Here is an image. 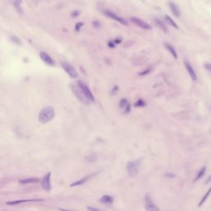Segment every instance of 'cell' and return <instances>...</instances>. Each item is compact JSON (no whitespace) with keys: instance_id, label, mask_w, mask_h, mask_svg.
<instances>
[{"instance_id":"1","label":"cell","mask_w":211,"mask_h":211,"mask_svg":"<svg viewBox=\"0 0 211 211\" xmlns=\"http://www.w3.org/2000/svg\"><path fill=\"white\" fill-rule=\"evenodd\" d=\"M54 116H55L54 109L52 107L48 106V107L43 108L41 111L39 116H38V119L41 123L46 124L51 120H53L54 118Z\"/></svg>"},{"instance_id":"2","label":"cell","mask_w":211,"mask_h":211,"mask_svg":"<svg viewBox=\"0 0 211 211\" xmlns=\"http://www.w3.org/2000/svg\"><path fill=\"white\" fill-rule=\"evenodd\" d=\"M72 90H73V92H74V94L76 96V97L79 100V101H81L83 103L86 104V105H88V104L90 103V100L88 99L87 97V96L84 94V92H83V90L79 87V86H73L72 87Z\"/></svg>"},{"instance_id":"3","label":"cell","mask_w":211,"mask_h":211,"mask_svg":"<svg viewBox=\"0 0 211 211\" xmlns=\"http://www.w3.org/2000/svg\"><path fill=\"white\" fill-rule=\"evenodd\" d=\"M126 168L129 177H134L139 172V164L137 162L129 161L127 163Z\"/></svg>"},{"instance_id":"4","label":"cell","mask_w":211,"mask_h":211,"mask_svg":"<svg viewBox=\"0 0 211 211\" xmlns=\"http://www.w3.org/2000/svg\"><path fill=\"white\" fill-rule=\"evenodd\" d=\"M62 65V68L64 69V71L66 72L70 76L71 78L73 79H75L78 77V73H77V70L75 69V68L73 65H71L68 62H62L61 64Z\"/></svg>"},{"instance_id":"5","label":"cell","mask_w":211,"mask_h":211,"mask_svg":"<svg viewBox=\"0 0 211 211\" xmlns=\"http://www.w3.org/2000/svg\"><path fill=\"white\" fill-rule=\"evenodd\" d=\"M104 14H105V15H107L108 17H110V18L113 19V20H116V21H119V22H120V23H121L122 25L128 26V22H127V21H126V20H124V18H122V17L117 16L116 13H112V11L106 10V11H104Z\"/></svg>"},{"instance_id":"6","label":"cell","mask_w":211,"mask_h":211,"mask_svg":"<svg viewBox=\"0 0 211 211\" xmlns=\"http://www.w3.org/2000/svg\"><path fill=\"white\" fill-rule=\"evenodd\" d=\"M78 85L79 86V87L83 90V92H84V94L87 96V97L88 99L90 100V101H92V102H94L95 99H94V96L92 95V92H91V90L88 88L87 85L85 84L84 83H83L82 81H79L78 82Z\"/></svg>"},{"instance_id":"7","label":"cell","mask_w":211,"mask_h":211,"mask_svg":"<svg viewBox=\"0 0 211 211\" xmlns=\"http://www.w3.org/2000/svg\"><path fill=\"white\" fill-rule=\"evenodd\" d=\"M131 21L135 24V25L139 26V27L141 28H143V29H145V30H150L152 27H151V26L148 24L147 22H145L144 21H143L142 19L140 18H138V17H131Z\"/></svg>"},{"instance_id":"8","label":"cell","mask_w":211,"mask_h":211,"mask_svg":"<svg viewBox=\"0 0 211 211\" xmlns=\"http://www.w3.org/2000/svg\"><path fill=\"white\" fill-rule=\"evenodd\" d=\"M50 176H51V172H48L44 176V177L42 179L41 182V186L42 188L46 191H50Z\"/></svg>"},{"instance_id":"9","label":"cell","mask_w":211,"mask_h":211,"mask_svg":"<svg viewBox=\"0 0 211 211\" xmlns=\"http://www.w3.org/2000/svg\"><path fill=\"white\" fill-rule=\"evenodd\" d=\"M145 209L147 210H158L159 209L156 206V205L153 202L152 199L150 198L149 195L145 196Z\"/></svg>"},{"instance_id":"10","label":"cell","mask_w":211,"mask_h":211,"mask_svg":"<svg viewBox=\"0 0 211 211\" xmlns=\"http://www.w3.org/2000/svg\"><path fill=\"white\" fill-rule=\"evenodd\" d=\"M40 56H41V58L42 60L46 63V64H48V65H50V66H53V65H54L55 63H54V59L51 58L47 53L44 52V51H42V52L40 53Z\"/></svg>"},{"instance_id":"11","label":"cell","mask_w":211,"mask_h":211,"mask_svg":"<svg viewBox=\"0 0 211 211\" xmlns=\"http://www.w3.org/2000/svg\"><path fill=\"white\" fill-rule=\"evenodd\" d=\"M97 173H94V174H90V175H88V176H87V177L82 178L81 180H79V181H77V182L72 183V184L70 185V186H81V185L84 184L85 182H87L88 180H90V179H91V177H94L95 175H97Z\"/></svg>"},{"instance_id":"12","label":"cell","mask_w":211,"mask_h":211,"mask_svg":"<svg viewBox=\"0 0 211 211\" xmlns=\"http://www.w3.org/2000/svg\"><path fill=\"white\" fill-rule=\"evenodd\" d=\"M185 66H186V70L188 72V74L190 75L191 79H192L193 81H196V80H197V76H196V74H195V70L193 69L192 66H191L188 62H185Z\"/></svg>"},{"instance_id":"13","label":"cell","mask_w":211,"mask_h":211,"mask_svg":"<svg viewBox=\"0 0 211 211\" xmlns=\"http://www.w3.org/2000/svg\"><path fill=\"white\" fill-rule=\"evenodd\" d=\"M169 7L171 10H172V13L174 14V16L177 17H179L181 16V12H180V9L179 8L177 7V5L176 4H174L172 2H170L169 3Z\"/></svg>"},{"instance_id":"14","label":"cell","mask_w":211,"mask_h":211,"mask_svg":"<svg viewBox=\"0 0 211 211\" xmlns=\"http://www.w3.org/2000/svg\"><path fill=\"white\" fill-rule=\"evenodd\" d=\"M100 202L105 204V205H111L114 202V200L112 198V196L110 195H103L102 198L100 199Z\"/></svg>"},{"instance_id":"15","label":"cell","mask_w":211,"mask_h":211,"mask_svg":"<svg viewBox=\"0 0 211 211\" xmlns=\"http://www.w3.org/2000/svg\"><path fill=\"white\" fill-rule=\"evenodd\" d=\"M21 2L22 0H13V6L20 15L23 14V10L21 9Z\"/></svg>"},{"instance_id":"16","label":"cell","mask_w":211,"mask_h":211,"mask_svg":"<svg viewBox=\"0 0 211 211\" xmlns=\"http://www.w3.org/2000/svg\"><path fill=\"white\" fill-rule=\"evenodd\" d=\"M21 184L26 185V184H31V183H37L39 182V179L37 177H29L25 178V179H21L19 181Z\"/></svg>"},{"instance_id":"17","label":"cell","mask_w":211,"mask_h":211,"mask_svg":"<svg viewBox=\"0 0 211 211\" xmlns=\"http://www.w3.org/2000/svg\"><path fill=\"white\" fill-rule=\"evenodd\" d=\"M33 201H42V200H16V201H10V202L7 203V205H18V204H21V203H26V202H33Z\"/></svg>"},{"instance_id":"18","label":"cell","mask_w":211,"mask_h":211,"mask_svg":"<svg viewBox=\"0 0 211 211\" xmlns=\"http://www.w3.org/2000/svg\"><path fill=\"white\" fill-rule=\"evenodd\" d=\"M205 172H206V167H201L200 171L198 172V173L196 175V177H195V179L194 180V182H196V181H198L199 179H200V178L202 177L203 176L205 175Z\"/></svg>"},{"instance_id":"19","label":"cell","mask_w":211,"mask_h":211,"mask_svg":"<svg viewBox=\"0 0 211 211\" xmlns=\"http://www.w3.org/2000/svg\"><path fill=\"white\" fill-rule=\"evenodd\" d=\"M155 22H156V24H157L160 28H161L165 33H167L168 32V30L167 28V26H165V24L161 21V20H159V19H155Z\"/></svg>"},{"instance_id":"20","label":"cell","mask_w":211,"mask_h":211,"mask_svg":"<svg viewBox=\"0 0 211 211\" xmlns=\"http://www.w3.org/2000/svg\"><path fill=\"white\" fill-rule=\"evenodd\" d=\"M165 47L168 50L171 54L173 55V57L175 59H177V52H176V50H174V48L172 46L169 45V44H165Z\"/></svg>"},{"instance_id":"21","label":"cell","mask_w":211,"mask_h":211,"mask_svg":"<svg viewBox=\"0 0 211 211\" xmlns=\"http://www.w3.org/2000/svg\"><path fill=\"white\" fill-rule=\"evenodd\" d=\"M210 193H211V186H210V188L209 189V190H208L206 193L205 194V195L203 196V198L201 199V200L200 201V203H199V206H201L205 202V200H206L207 199H208V197L210 196Z\"/></svg>"},{"instance_id":"22","label":"cell","mask_w":211,"mask_h":211,"mask_svg":"<svg viewBox=\"0 0 211 211\" xmlns=\"http://www.w3.org/2000/svg\"><path fill=\"white\" fill-rule=\"evenodd\" d=\"M165 19H166V21H167L168 23H169L170 25L172 26H173V27H175L176 29H178L179 27H178V26L177 25V23L175 22V21L171 18V17H169V16H167V15H166L165 16Z\"/></svg>"},{"instance_id":"23","label":"cell","mask_w":211,"mask_h":211,"mask_svg":"<svg viewBox=\"0 0 211 211\" xmlns=\"http://www.w3.org/2000/svg\"><path fill=\"white\" fill-rule=\"evenodd\" d=\"M120 107L121 108H124V111H125V110H126V107H129V104L128 101L125 99V98H123V99L120 100Z\"/></svg>"},{"instance_id":"24","label":"cell","mask_w":211,"mask_h":211,"mask_svg":"<svg viewBox=\"0 0 211 211\" xmlns=\"http://www.w3.org/2000/svg\"><path fill=\"white\" fill-rule=\"evenodd\" d=\"M11 40L17 45H21V41H20V39H18L17 36H11Z\"/></svg>"},{"instance_id":"25","label":"cell","mask_w":211,"mask_h":211,"mask_svg":"<svg viewBox=\"0 0 211 211\" xmlns=\"http://www.w3.org/2000/svg\"><path fill=\"white\" fill-rule=\"evenodd\" d=\"M83 26V22H78V23L76 24V26H75V30H76V31H80Z\"/></svg>"},{"instance_id":"26","label":"cell","mask_w":211,"mask_h":211,"mask_svg":"<svg viewBox=\"0 0 211 211\" xmlns=\"http://www.w3.org/2000/svg\"><path fill=\"white\" fill-rule=\"evenodd\" d=\"M135 106H136V107H144L145 102H143L142 100H139L136 103H135Z\"/></svg>"},{"instance_id":"27","label":"cell","mask_w":211,"mask_h":211,"mask_svg":"<svg viewBox=\"0 0 211 211\" xmlns=\"http://www.w3.org/2000/svg\"><path fill=\"white\" fill-rule=\"evenodd\" d=\"M205 68L208 71H210L211 72V64H206L205 65Z\"/></svg>"},{"instance_id":"28","label":"cell","mask_w":211,"mask_h":211,"mask_svg":"<svg viewBox=\"0 0 211 211\" xmlns=\"http://www.w3.org/2000/svg\"><path fill=\"white\" fill-rule=\"evenodd\" d=\"M79 14V11H74V13H72V17H76Z\"/></svg>"},{"instance_id":"29","label":"cell","mask_w":211,"mask_h":211,"mask_svg":"<svg viewBox=\"0 0 211 211\" xmlns=\"http://www.w3.org/2000/svg\"><path fill=\"white\" fill-rule=\"evenodd\" d=\"M87 210H98L97 208H94V207H88Z\"/></svg>"},{"instance_id":"30","label":"cell","mask_w":211,"mask_h":211,"mask_svg":"<svg viewBox=\"0 0 211 211\" xmlns=\"http://www.w3.org/2000/svg\"><path fill=\"white\" fill-rule=\"evenodd\" d=\"M210 181H211V175H210V178H209V179H208V180H207L205 182H210Z\"/></svg>"}]
</instances>
